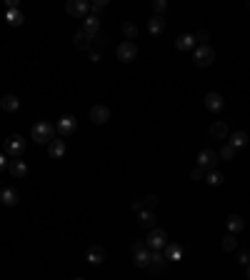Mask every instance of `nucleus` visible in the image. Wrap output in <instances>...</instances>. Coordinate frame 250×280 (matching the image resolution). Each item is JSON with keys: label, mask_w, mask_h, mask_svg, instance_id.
Instances as JSON below:
<instances>
[{"label": "nucleus", "mask_w": 250, "mask_h": 280, "mask_svg": "<svg viewBox=\"0 0 250 280\" xmlns=\"http://www.w3.org/2000/svg\"><path fill=\"white\" fill-rule=\"evenodd\" d=\"M145 248H148V245H145V243H140V240H135V243L130 245V250H133V255H135V253H140V250H145Z\"/></svg>", "instance_id": "58836bf2"}, {"label": "nucleus", "mask_w": 250, "mask_h": 280, "mask_svg": "<svg viewBox=\"0 0 250 280\" xmlns=\"http://www.w3.org/2000/svg\"><path fill=\"white\" fill-rule=\"evenodd\" d=\"M65 13L70 15V18H88L90 15V3L88 0H70L68 5H65Z\"/></svg>", "instance_id": "6e6552de"}, {"label": "nucleus", "mask_w": 250, "mask_h": 280, "mask_svg": "<svg viewBox=\"0 0 250 280\" xmlns=\"http://www.w3.org/2000/svg\"><path fill=\"white\" fill-rule=\"evenodd\" d=\"M85 35H90V38H95V35H100V18L98 15H88L85 20H83V28H80Z\"/></svg>", "instance_id": "f8f14e48"}, {"label": "nucleus", "mask_w": 250, "mask_h": 280, "mask_svg": "<svg viewBox=\"0 0 250 280\" xmlns=\"http://www.w3.org/2000/svg\"><path fill=\"white\" fill-rule=\"evenodd\" d=\"M183 253H185V248H183V245H178V243H168V245H165V250H163V255H165L168 260H180V258H183Z\"/></svg>", "instance_id": "5701e85b"}, {"label": "nucleus", "mask_w": 250, "mask_h": 280, "mask_svg": "<svg viewBox=\"0 0 250 280\" xmlns=\"http://www.w3.org/2000/svg\"><path fill=\"white\" fill-rule=\"evenodd\" d=\"M100 58H103V50H90V63H100Z\"/></svg>", "instance_id": "4c0bfd02"}, {"label": "nucleus", "mask_w": 250, "mask_h": 280, "mask_svg": "<svg viewBox=\"0 0 250 280\" xmlns=\"http://www.w3.org/2000/svg\"><path fill=\"white\" fill-rule=\"evenodd\" d=\"M218 163H220V155H218L215 150L205 148V150L198 153V165H200L205 173H208V170H218Z\"/></svg>", "instance_id": "0eeeda50"}, {"label": "nucleus", "mask_w": 250, "mask_h": 280, "mask_svg": "<svg viewBox=\"0 0 250 280\" xmlns=\"http://www.w3.org/2000/svg\"><path fill=\"white\" fill-rule=\"evenodd\" d=\"M158 205V195H145V200H143V208L145 210H153Z\"/></svg>", "instance_id": "2f4dec72"}, {"label": "nucleus", "mask_w": 250, "mask_h": 280, "mask_svg": "<svg viewBox=\"0 0 250 280\" xmlns=\"http://www.w3.org/2000/svg\"><path fill=\"white\" fill-rule=\"evenodd\" d=\"M235 248H238V238H235V235H225V238H223V250H225V253H233Z\"/></svg>", "instance_id": "c756f323"}, {"label": "nucleus", "mask_w": 250, "mask_h": 280, "mask_svg": "<svg viewBox=\"0 0 250 280\" xmlns=\"http://www.w3.org/2000/svg\"><path fill=\"white\" fill-rule=\"evenodd\" d=\"M75 280H85V278H75Z\"/></svg>", "instance_id": "a18cd8bd"}, {"label": "nucleus", "mask_w": 250, "mask_h": 280, "mask_svg": "<svg viewBox=\"0 0 250 280\" xmlns=\"http://www.w3.org/2000/svg\"><path fill=\"white\" fill-rule=\"evenodd\" d=\"M245 273H248V280H250V263H248V265H245Z\"/></svg>", "instance_id": "37998d69"}, {"label": "nucleus", "mask_w": 250, "mask_h": 280, "mask_svg": "<svg viewBox=\"0 0 250 280\" xmlns=\"http://www.w3.org/2000/svg\"><path fill=\"white\" fill-rule=\"evenodd\" d=\"M208 38H210V35H208V30L195 33V43H198V45H208Z\"/></svg>", "instance_id": "c9c22d12"}, {"label": "nucleus", "mask_w": 250, "mask_h": 280, "mask_svg": "<svg viewBox=\"0 0 250 280\" xmlns=\"http://www.w3.org/2000/svg\"><path fill=\"white\" fill-rule=\"evenodd\" d=\"M5 20H8V25H13V28L23 25V13H20V8H10V10H5Z\"/></svg>", "instance_id": "a878e982"}, {"label": "nucleus", "mask_w": 250, "mask_h": 280, "mask_svg": "<svg viewBox=\"0 0 250 280\" xmlns=\"http://www.w3.org/2000/svg\"><path fill=\"white\" fill-rule=\"evenodd\" d=\"M8 170H10V175H13V178H18V180H20V178H25V175H28V163H25V160H20V158H18V160H10V163H8Z\"/></svg>", "instance_id": "a211bd4d"}, {"label": "nucleus", "mask_w": 250, "mask_h": 280, "mask_svg": "<svg viewBox=\"0 0 250 280\" xmlns=\"http://www.w3.org/2000/svg\"><path fill=\"white\" fill-rule=\"evenodd\" d=\"M18 108H20L18 95H3V98H0V110H5V113H15Z\"/></svg>", "instance_id": "4be33fe9"}, {"label": "nucleus", "mask_w": 250, "mask_h": 280, "mask_svg": "<svg viewBox=\"0 0 250 280\" xmlns=\"http://www.w3.org/2000/svg\"><path fill=\"white\" fill-rule=\"evenodd\" d=\"M205 183L213 185V188H220V185L225 183V175H223L220 170H208V173H205Z\"/></svg>", "instance_id": "bb28decb"}, {"label": "nucleus", "mask_w": 250, "mask_h": 280, "mask_svg": "<svg viewBox=\"0 0 250 280\" xmlns=\"http://www.w3.org/2000/svg\"><path fill=\"white\" fill-rule=\"evenodd\" d=\"M218 155H220L223 160H233V158H235V148H233L230 143H225V145H223V150H220Z\"/></svg>", "instance_id": "7c9ffc66"}, {"label": "nucleus", "mask_w": 250, "mask_h": 280, "mask_svg": "<svg viewBox=\"0 0 250 280\" xmlns=\"http://www.w3.org/2000/svg\"><path fill=\"white\" fill-rule=\"evenodd\" d=\"M18 200H20V193H18L15 188H3V190H0V205L13 208V205H18Z\"/></svg>", "instance_id": "4468645a"}, {"label": "nucleus", "mask_w": 250, "mask_h": 280, "mask_svg": "<svg viewBox=\"0 0 250 280\" xmlns=\"http://www.w3.org/2000/svg\"><path fill=\"white\" fill-rule=\"evenodd\" d=\"M223 105H225V100H223V95L220 93H205V108L210 110V113H220L223 110Z\"/></svg>", "instance_id": "ddd939ff"}, {"label": "nucleus", "mask_w": 250, "mask_h": 280, "mask_svg": "<svg viewBox=\"0 0 250 280\" xmlns=\"http://www.w3.org/2000/svg\"><path fill=\"white\" fill-rule=\"evenodd\" d=\"M55 138V125H50V123H35L33 128H30V140L33 143H38V145H48L50 140Z\"/></svg>", "instance_id": "f257e3e1"}, {"label": "nucleus", "mask_w": 250, "mask_h": 280, "mask_svg": "<svg viewBox=\"0 0 250 280\" xmlns=\"http://www.w3.org/2000/svg\"><path fill=\"white\" fill-rule=\"evenodd\" d=\"M228 230H230V235H238L240 230H245V220L238 215V213H233V215H228Z\"/></svg>", "instance_id": "aec40b11"}, {"label": "nucleus", "mask_w": 250, "mask_h": 280, "mask_svg": "<svg viewBox=\"0 0 250 280\" xmlns=\"http://www.w3.org/2000/svg\"><path fill=\"white\" fill-rule=\"evenodd\" d=\"M3 153H5L8 158H13V160L23 158V153H25V138L18 135V133L8 135V138L3 140Z\"/></svg>", "instance_id": "f03ea898"}, {"label": "nucleus", "mask_w": 250, "mask_h": 280, "mask_svg": "<svg viewBox=\"0 0 250 280\" xmlns=\"http://www.w3.org/2000/svg\"><path fill=\"white\" fill-rule=\"evenodd\" d=\"M8 163H10V160H5V153H0V170H5Z\"/></svg>", "instance_id": "a19ab883"}, {"label": "nucleus", "mask_w": 250, "mask_h": 280, "mask_svg": "<svg viewBox=\"0 0 250 280\" xmlns=\"http://www.w3.org/2000/svg\"><path fill=\"white\" fill-rule=\"evenodd\" d=\"M133 265H135V268H148V265H150V250L145 248V250L135 253V255H133Z\"/></svg>", "instance_id": "cd10ccee"}, {"label": "nucleus", "mask_w": 250, "mask_h": 280, "mask_svg": "<svg viewBox=\"0 0 250 280\" xmlns=\"http://www.w3.org/2000/svg\"><path fill=\"white\" fill-rule=\"evenodd\" d=\"M133 210L140 213V210H143V200H133Z\"/></svg>", "instance_id": "ea45409f"}, {"label": "nucleus", "mask_w": 250, "mask_h": 280, "mask_svg": "<svg viewBox=\"0 0 250 280\" xmlns=\"http://www.w3.org/2000/svg\"><path fill=\"white\" fill-rule=\"evenodd\" d=\"M208 133H210V138H215V140H228V138H230L228 120H215V123L208 128Z\"/></svg>", "instance_id": "1a4fd4ad"}, {"label": "nucleus", "mask_w": 250, "mask_h": 280, "mask_svg": "<svg viewBox=\"0 0 250 280\" xmlns=\"http://www.w3.org/2000/svg\"><path fill=\"white\" fill-rule=\"evenodd\" d=\"M93 40H95V45H98V50H103V48L108 45V38H105V35H95Z\"/></svg>", "instance_id": "e433bc0d"}, {"label": "nucleus", "mask_w": 250, "mask_h": 280, "mask_svg": "<svg viewBox=\"0 0 250 280\" xmlns=\"http://www.w3.org/2000/svg\"><path fill=\"white\" fill-rule=\"evenodd\" d=\"M245 255H248V263H250V250H245Z\"/></svg>", "instance_id": "c03bdc74"}, {"label": "nucleus", "mask_w": 250, "mask_h": 280, "mask_svg": "<svg viewBox=\"0 0 250 280\" xmlns=\"http://www.w3.org/2000/svg\"><path fill=\"white\" fill-rule=\"evenodd\" d=\"M115 58H118L120 63H133V60L138 58V45H135V40H123V43L115 48Z\"/></svg>", "instance_id": "39448f33"}, {"label": "nucleus", "mask_w": 250, "mask_h": 280, "mask_svg": "<svg viewBox=\"0 0 250 280\" xmlns=\"http://www.w3.org/2000/svg\"><path fill=\"white\" fill-rule=\"evenodd\" d=\"M193 63H195L198 68L213 65V63H215V50H213L210 45H198V48L193 50Z\"/></svg>", "instance_id": "7ed1b4c3"}, {"label": "nucleus", "mask_w": 250, "mask_h": 280, "mask_svg": "<svg viewBox=\"0 0 250 280\" xmlns=\"http://www.w3.org/2000/svg\"><path fill=\"white\" fill-rule=\"evenodd\" d=\"M165 30V18L163 15H153L150 20H148V33L150 35H160Z\"/></svg>", "instance_id": "412c9836"}, {"label": "nucleus", "mask_w": 250, "mask_h": 280, "mask_svg": "<svg viewBox=\"0 0 250 280\" xmlns=\"http://www.w3.org/2000/svg\"><path fill=\"white\" fill-rule=\"evenodd\" d=\"M0 190H3V183H0Z\"/></svg>", "instance_id": "49530a36"}, {"label": "nucleus", "mask_w": 250, "mask_h": 280, "mask_svg": "<svg viewBox=\"0 0 250 280\" xmlns=\"http://www.w3.org/2000/svg\"><path fill=\"white\" fill-rule=\"evenodd\" d=\"M155 275L158 273H163L165 268H168V258L163 255V250H150V265H148Z\"/></svg>", "instance_id": "9b49d317"}, {"label": "nucleus", "mask_w": 250, "mask_h": 280, "mask_svg": "<svg viewBox=\"0 0 250 280\" xmlns=\"http://www.w3.org/2000/svg\"><path fill=\"white\" fill-rule=\"evenodd\" d=\"M248 8H250V3H248Z\"/></svg>", "instance_id": "de8ad7c7"}, {"label": "nucleus", "mask_w": 250, "mask_h": 280, "mask_svg": "<svg viewBox=\"0 0 250 280\" xmlns=\"http://www.w3.org/2000/svg\"><path fill=\"white\" fill-rule=\"evenodd\" d=\"M175 48H178V50H183V53H188V50H195V48H198V43H195V35H188V33L178 35V40H175Z\"/></svg>", "instance_id": "f3484780"}, {"label": "nucleus", "mask_w": 250, "mask_h": 280, "mask_svg": "<svg viewBox=\"0 0 250 280\" xmlns=\"http://www.w3.org/2000/svg\"><path fill=\"white\" fill-rule=\"evenodd\" d=\"M48 155L50 158H63L65 155V140L63 138H53L48 143Z\"/></svg>", "instance_id": "6ab92c4d"}, {"label": "nucleus", "mask_w": 250, "mask_h": 280, "mask_svg": "<svg viewBox=\"0 0 250 280\" xmlns=\"http://www.w3.org/2000/svg\"><path fill=\"white\" fill-rule=\"evenodd\" d=\"M238 263H240V265H248V255L240 253V255H238Z\"/></svg>", "instance_id": "79ce46f5"}, {"label": "nucleus", "mask_w": 250, "mask_h": 280, "mask_svg": "<svg viewBox=\"0 0 250 280\" xmlns=\"http://www.w3.org/2000/svg\"><path fill=\"white\" fill-rule=\"evenodd\" d=\"M78 130V120H75V115H60L58 118V123H55V133L60 135V138H68V135H73Z\"/></svg>", "instance_id": "423d86ee"}, {"label": "nucleus", "mask_w": 250, "mask_h": 280, "mask_svg": "<svg viewBox=\"0 0 250 280\" xmlns=\"http://www.w3.org/2000/svg\"><path fill=\"white\" fill-rule=\"evenodd\" d=\"M145 245H148V250H165V245H168V233H165L163 228H153V230H148Z\"/></svg>", "instance_id": "20e7f679"}, {"label": "nucleus", "mask_w": 250, "mask_h": 280, "mask_svg": "<svg viewBox=\"0 0 250 280\" xmlns=\"http://www.w3.org/2000/svg\"><path fill=\"white\" fill-rule=\"evenodd\" d=\"M190 180H205V170L198 165V168H193L190 170Z\"/></svg>", "instance_id": "72a5a7b5"}, {"label": "nucleus", "mask_w": 250, "mask_h": 280, "mask_svg": "<svg viewBox=\"0 0 250 280\" xmlns=\"http://www.w3.org/2000/svg\"><path fill=\"white\" fill-rule=\"evenodd\" d=\"M153 10H155V15H163V13L168 10V3H165V0H155V3H153Z\"/></svg>", "instance_id": "473e14b6"}, {"label": "nucleus", "mask_w": 250, "mask_h": 280, "mask_svg": "<svg viewBox=\"0 0 250 280\" xmlns=\"http://www.w3.org/2000/svg\"><path fill=\"white\" fill-rule=\"evenodd\" d=\"M228 143H230V145H233L235 150H240V148H245V145H248V133H245V130H238V133H230Z\"/></svg>", "instance_id": "b1692460"}, {"label": "nucleus", "mask_w": 250, "mask_h": 280, "mask_svg": "<svg viewBox=\"0 0 250 280\" xmlns=\"http://www.w3.org/2000/svg\"><path fill=\"white\" fill-rule=\"evenodd\" d=\"M85 260H88L90 265H100V263H105V248H100V245H93V248H88V253H85Z\"/></svg>", "instance_id": "dca6fc26"}, {"label": "nucleus", "mask_w": 250, "mask_h": 280, "mask_svg": "<svg viewBox=\"0 0 250 280\" xmlns=\"http://www.w3.org/2000/svg\"><path fill=\"white\" fill-rule=\"evenodd\" d=\"M155 223H158V218L153 215V210H145V208H143V210L138 213V225H140L143 230H153Z\"/></svg>", "instance_id": "2eb2a0df"}, {"label": "nucleus", "mask_w": 250, "mask_h": 280, "mask_svg": "<svg viewBox=\"0 0 250 280\" xmlns=\"http://www.w3.org/2000/svg\"><path fill=\"white\" fill-rule=\"evenodd\" d=\"M73 43H75V48H80V50H90L93 38H90V35H85L83 30H78V33L73 35Z\"/></svg>", "instance_id": "393cba45"}, {"label": "nucleus", "mask_w": 250, "mask_h": 280, "mask_svg": "<svg viewBox=\"0 0 250 280\" xmlns=\"http://www.w3.org/2000/svg\"><path fill=\"white\" fill-rule=\"evenodd\" d=\"M123 35H125V40H135V35H138V25L130 23V20H125V23H123Z\"/></svg>", "instance_id": "c85d7f7f"}, {"label": "nucleus", "mask_w": 250, "mask_h": 280, "mask_svg": "<svg viewBox=\"0 0 250 280\" xmlns=\"http://www.w3.org/2000/svg\"><path fill=\"white\" fill-rule=\"evenodd\" d=\"M108 5V0H95V3H90V10H93V15H98L103 8Z\"/></svg>", "instance_id": "f704fd0d"}, {"label": "nucleus", "mask_w": 250, "mask_h": 280, "mask_svg": "<svg viewBox=\"0 0 250 280\" xmlns=\"http://www.w3.org/2000/svg\"><path fill=\"white\" fill-rule=\"evenodd\" d=\"M90 120H93L95 125H105V123L110 120V108H108V105H93V108H90Z\"/></svg>", "instance_id": "9d476101"}]
</instances>
